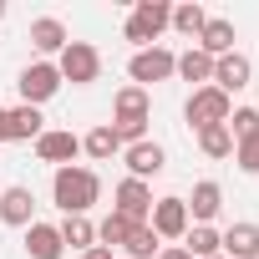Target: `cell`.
<instances>
[{
  "instance_id": "4",
  "label": "cell",
  "mask_w": 259,
  "mask_h": 259,
  "mask_svg": "<svg viewBox=\"0 0 259 259\" xmlns=\"http://www.w3.org/2000/svg\"><path fill=\"white\" fill-rule=\"evenodd\" d=\"M56 71H61V81H71V87H92V81L102 76V51H97L92 41H66V51L56 56Z\"/></svg>"
},
{
  "instance_id": "27",
  "label": "cell",
  "mask_w": 259,
  "mask_h": 259,
  "mask_svg": "<svg viewBox=\"0 0 259 259\" xmlns=\"http://www.w3.org/2000/svg\"><path fill=\"white\" fill-rule=\"evenodd\" d=\"M224 127H229V138H234V143H244V138L259 133V112H254V107H234Z\"/></svg>"
},
{
  "instance_id": "26",
  "label": "cell",
  "mask_w": 259,
  "mask_h": 259,
  "mask_svg": "<svg viewBox=\"0 0 259 259\" xmlns=\"http://www.w3.org/2000/svg\"><path fill=\"white\" fill-rule=\"evenodd\" d=\"M198 148H203V158H234V138H229L224 122H219V127H203V133H198Z\"/></svg>"
},
{
  "instance_id": "31",
  "label": "cell",
  "mask_w": 259,
  "mask_h": 259,
  "mask_svg": "<svg viewBox=\"0 0 259 259\" xmlns=\"http://www.w3.org/2000/svg\"><path fill=\"white\" fill-rule=\"evenodd\" d=\"M158 259H193V254H188L183 244H163V249H158Z\"/></svg>"
},
{
  "instance_id": "3",
  "label": "cell",
  "mask_w": 259,
  "mask_h": 259,
  "mask_svg": "<svg viewBox=\"0 0 259 259\" xmlns=\"http://www.w3.org/2000/svg\"><path fill=\"white\" fill-rule=\"evenodd\" d=\"M168 16H173L168 0H138L133 16H127V26H122V36L133 41L138 51H148V46H158V36L168 31Z\"/></svg>"
},
{
  "instance_id": "18",
  "label": "cell",
  "mask_w": 259,
  "mask_h": 259,
  "mask_svg": "<svg viewBox=\"0 0 259 259\" xmlns=\"http://www.w3.org/2000/svg\"><path fill=\"white\" fill-rule=\"evenodd\" d=\"M26 254H31V259H61L66 244H61L56 224H41V219H36V224L26 229Z\"/></svg>"
},
{
  "instance_id": "20",
  "label": "cell",
  "mask_w": 259,
  "mask_h": 259,
  "mask_svg": "<svg viewBox=\"0 0 259 259\" xmlns=\"http://www.w3.org/2000/svg\"><path fill=\"white\" fill-rule=\"evenodd\" d=\"M173 76H183V81H193V92H198V87H208V81H213V56H203L198 46H188V51L178 56V66H173Z\"/></svg>"
},
{
  "instance_id": "15",
  "label": "cell",
  "mask_w": 259,
  "mask_h": 259,
  "mask_svg": "<svg viewBox=\"0 0 259 259\" xmlns=\"http://www.w3.org/2000/svg\"><path fill=\"white\" fill-rule=\"evenodd\" d=\"M234 41H239V36H234V21L208 16V26L198 31V41H193V46H198L203 56H213V61H219V56H229V51H234Z\"/></svg>"
},
{
  "instance_id": "1",
  "label": "cell",
  "mask_w": 259,
  "mask_h": 259,
  "mask_svg": "<svg viewBox=\"0 0 259 259\" xmlns=\"http://www.w3.org/2000/svg\"><path fill=\"white\" fill-rule=\"evenodd\" d=\"M102 198V178L92 173V168H81V163H71V168H56L51 173V203L71 219V213H92V203Z\"/></svg>"
},
{
  "instance_id": "8",
  "label": "cell",
  "mask_w": 259,
  "mask_h": 259,
  "mask_svg": "<svg viewBox=\"0 0 259 259\" xmlns=\"http://www.w3.org/2000/svg\"><path fill=\"white\" fill-rule=\"evenodd\" d=\"M16 87H21V102L26 107H41V102H51L61 92V71H56V61H31Z\"/></svg>"
},
{
  "instance_id": "32",
  "label": "cell",
  "mask_w": 259,
  "mask_h": 259,
  "mask_svg": "<svg viewBox=\"0 0 259 259\" xmlns=\"http://www.w3.org/2000/svg\"><path fill=\"white\" fill-rule=\"evenodd\" d=\"M0 143H16L11 138V107H0Z\"/></svg>"
},
{
  "instance_id": "21",
  "label": "cell",
  "mask_w": 259,
  "mask_h": 259,
  "mask_svg": "<svg viewBox=\"0 0 259 259\" xmlns=\"http://www.w3.org/2000/svg\"><path fill=\"white\" fill-rule=\"evenodd\" d=\"M203 26H208V11L198 6V0H183V6H173V16H168V31H178L188 41H198Z\"/></svg>"
},
{
  "instance_id": "9",
  "label": "cell",
  "mask_w": 259,
  "mask_h": 259,
  "mask_svg": "<svg viewBox=\"0 0 259 259\" xmlns=\"http://www.w3.org/2000/svg\"><path fill=\"white\" fill-rule=\"evenodd\" d=\"M148 229H153L158 239H183V234L193 229V219H188V203H183L178 193H168V198H153Z\"/></svg>"
},
{
  "instance_id": "16",
  "label": "cell",
  "mask_w": 259,
  "mask_h": 259,
  "mask_svg": "<svg viewBox=\"0 0 259 259\" xmlns=\"http://www.w3.org/2000/svg\"><path fill=\"white\" fill-rule=\"evenodd\" d=\"M183 203H188V219L193 224H213L219 208H224V188L213 178H203V183H193V198H183Z\"/></svg>"
},
{
  "instance_id": "19",
  "label": "cell",
  "mask_w": 259,
  "mask_h": 259,
  "mask_svg": "<svg viewBox=\"0 0 259 259\" xmlns=\"http://www.w3.org/2000/svg\"><path fill=\"white\" fill-rule=\"evenodd\" d=\"M81 153H87L92 163H107V158L122 153V138L112 133V122H97V127H92V133L81 138Z\"/></svg>"
},
{
  "instance_id": "10",
  "label": "cell",
  "mask_w": 259,
  "mask_h": 259,
  "mask_svg": "<svg viewBox=\"0 0 259 259\" xmlns=\"http://www.w3.org/2000/svg\"><path fill=\"white\" fill-rule=\"evenodd\" d=\"M81 153V138L71 133V127H46V133L36 138V158L51 163V168H71Z\"/></svg>"
},
{
  "instance_id": "34",
  "label": "cell",
  "mask_w": 259,
  "mask_h": 259,
  "mask_svg": "<svg viewBox=\"0 0 259 259\" xmlns=\"http://www.w3.org/2000/svg\"><path fill=\"white\" fill-rule=\"evenodd\" d=\"M213 259H224V254H213Z\"/></svg>"
},
{
  "instance_id": "25",
  "label": "cell",
  "mask_w": 259,
  "mask_h": 259,
  "mask_svg": "<svg viewBox=\"0 0 259 259\" xmlns=\"http://www.w3.org/2000/svg\"><path fill=\"white\" fill-rule=\"evenodd\" d=\"M183 249H188L193 259H213V254H224V244H219V229H213V224H193V229L183 234Z\"/></svg>"
},
{
  "instance_id": "5",
  "label": "cell",
  "mask_w": 259,
  "mask_h": 259,
  "mask_svg": "<svg viewBox=\"0 0 259 259\" xmlns=\"http://www.w3.org/2000/svg\"><path fill=\"white\" fill-rule=\"evenodd\" d=\"M229 112H234V102H229L219 87H198V92L183 102V122L193 127V133H203V127H219V122H229Z\"/></svg>"
},
{
  "instance_id": "22",
  "label": "cell",
  "mask_w": 259,
  "mask_h": 259,
  "mask_svg": "<svg viewBox=\"0 0 259 259\" xmlns=\"http://www.w3.org/2000/svg\"><path fill=\"white\" fill-rule=\"evenodd\" d=\"M41 133H46L41 107H26V102H21V107H11V138H16V143H36Z\"/></svg>"
},
{
  "instance_id": "7",
  "label": "cell",
  "mask_w": 259,
  "mask_h": 259,
  "mask_svg": "<svg viewBox=\"0 0 259 259\" xmlns=\"http://www.w3.org/2000/svg\"><path fill=\"white\" fill-rule=\"evenodd\" d=\"M112 213H122L127 224H148V213H153V183L122 178V183L112 188Z\"/></svg>"
},
{
  "instance_id": "17",
  "label": "cell",
  "mask_w": 259,
  "mask_h": 259,
  "mask_svg": "<svg viewBox=\"0 0 259 259\" xmlns=\"http://www.w3.org/2000/svg\"><path fill=\"white\" fill-rule=\"evenodd\" d=\"M219 244H224V259H259V224H229Z\"/></svg>"
},
{
  "instance_id": "13",
  "label": "cell",
  "mask_w": 259,
  "mask_h": 259,
  "mask_svg": "<svg viewBox=\"0 0 259 259\" xmlns=\"http://www.w3.org/2000/svg\"><path fill=\"white\" fill-rule=\"evenodd\" d=\"M0 224H11V229H31L36 224V193L31 188H6L0 193Z\"/></svg>"
},
{
  "instance_id": "29",
  "label": "cell",
  "mask_w": 259,
  "mask_h": 259,
  "mask_svg": "<svg viewBox=\"0 0 259 259\" xmlns=\"http://www.w3.org/2000/svg\"><path fill=\"white\" fill-rule=\"evenodd\" d=\"M234 163H239V173L259 178V133H254V138H244V143H234Z\"/></svg>"
},
{
  "instance_id": "30",
  "label": "cell",
  "mask_w": 259,
  "mask_h": 259,
  "mask_svg": "<svg viewBox=\"0 0 259 259\" xmlns=\"http://www.w3.org/2000/svg\"><path fill=\"white\" fill-rule=\"evenodd\" d=\"M81 259H117V249H107V244H92V249H81Z\"/></svg>"
},
{
  "instance_id": "11",
  "label": "cell",
  "mask_w": 259,
  "mask_h": 259,
  "mask_svg": "<svg viewBox=\"0 0 259 259\" xmlns=\"http://www.w3.org/2000/svg\"><path fill=\"white\" fill-rule=\"evenodd\" d=\"M122 163H127V178H143V183H153L163 168H168V153H163V143H133V148H122Z\"/></svg>"
},
{
  "instance_id": "14",
  "label": "cell",
  "mask_w": 259,
  "mask_h": 259,
  "mask_svg": "<svg viewBox=\"0 0 259 259\" xmlns=\"http://www.w3.org/2000/svg\"><path fill=\"white\" fill-rule=\"evenodd\" d=\"M66 41H71V36H66V26H61L56 16H36V21H31V46L41 51V61L61 56V51H66Z\"/></svg>"
},
{
  "instance_id": "24",
  "label": "cell",
  "mask_w": 259,
  "mask_h": 259,
  "mask_svg": "<svg viewBox=\"0 0 259 259\" xmlns=\"http://www.w3.org/2000/svg\"><path fill=\"white\" fill-rule=\"evenodd\" d=\"M158 249H163V239H158L148 224H133L127 239H122V254H127V259H158Z\"/></svg>"
},
{
  "instance_id": "2",
  "label": "cell",
  "mask_w": 259,
  "mask_h": 259,
  "mask_svg": "<svg viewBox=\"0 0 259 259\" xmlns=\"http://www.w3.org/2000/svg\"><path fill=\"white\" fill-rule=\"evenodd\" d=\"M148 122H153V97L127 81L112 97V133L122 138V148H133V143H148Z\"/></svg>"
},
{
  "instance_id": "23",
  "label": "cell",
  "mask_w": 259,
  "mask_h": 259,
  "mask_svg": "<svg viewBox=\"0 0 259 259\" xmlns=\"http://www.w3.org/2000/svg\"><path fill=\"white\" fill-rule=\"evenodd\" d=\"M56 234H61V244H66V249H92V244H97V224H92L87 213L61 219V224H56Z\"/></svg>"
},
{
  "instance_id": "33",
  "label": "cell",
  "mask_w": 259,
  "mask_h": 259,
  "mask_svg": "<svg viewBox=\"0 0 259 259\" xmlns=\"http://www.w3.org/2000/svg\"><path fill=\"white\" fill-rule=\"evenodd\" d=\"M0 21H6V0H0Z\"/></svg>"
},
{
  "instance_id": "6",
  "label": "cell",
  "mask_w": 259,
  "mask_h": 259,
  "mask_svg": "<svg viewBox=\"0 0 259 259\" xmlns=\"http://www.w3.org/2000/svg\"><path fill=\"white\" fill-rule=\"evenodd\" d=\"M178 66V56L168 46H148V51H133V61H127V76H133V87H153V81H168Z\"/></svg>"
},
{
  "instance_id": "12",
  "label": "cell",
  "mask_w": 259,
  "mask_h": 259,
  "mask_svg": "<svg viewBox=\"0 0 259 259\" xmlns=\"http://www.w3.org/2000/svg\"><path fill=\"white\" fill-rule=\"evenodd\" d=\"M249 76H254V61H249L244 51H229V56L213 61V81H208V87H219L224 97H234V92L249 87Z\"/></svg>"
},
{
  "instance_id": "28",
  "label": "cell",
  "mask_w": 259,
  "mask_h": 259,
  "mask_svg": "<svg viewBox=\"0 0 259 259\" xmlns=\"http://www.w3.org/2000/svg\"><path fill=\"white\" fill-rule=\"evenodd\" d=\"M127 229H133V224H127L122 213H107V219L97 224V244H107V249H122V239H127Z\"/></svg>"
}]
</instances>
